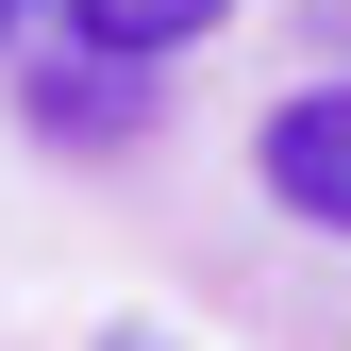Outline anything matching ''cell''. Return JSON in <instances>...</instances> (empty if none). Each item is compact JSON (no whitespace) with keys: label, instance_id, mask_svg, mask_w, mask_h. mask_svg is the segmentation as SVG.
<instances>
[{"label":"cell","instance_id":"7a4b0ae2","mask_svg":"<svg viewBox=\"0 0 351 351\" xmlns=\"http://www.w3.org/2000/svg\"><path fill=\"white\" fill-rule=\"evenodd\" d=\"M217 17H234V0H51V34L101 51V67H167V51H201Z\"/></svg>","mask_w":351,"mask_h":351},{"label":"cell","instance_id":"3957f363","mask_svg":"<svg viewBox=\"0 0 351 351\" xmlns=\"http://www.w3.org/2000/svg\"><path fill=\"white\" fill-rule=\"evenodd\" d=\"M0 34H17V0H0Z\"/></svg>","mask_w":351,"mask_h":351},{"label":"cell","instance_id":"6da1fadb","mask_svg":"<svg viewBox=\"0 0 351 351\" xmlns=\"http://www.w3.org/2000/svg\"><path fill=\"white\" fill-rule=\"evenodd\" d=\"M251 167H268V201H285V217L351 234V84H285L268 134H251Z\"/></svg>","mask_w":351,"mask_h":351}]
</instances>
